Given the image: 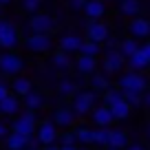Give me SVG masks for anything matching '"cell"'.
I'll list each match as a JSON object with an SVG mask.
<instances>
[{"instance_id":"obj_18","label":"cell","mask_w":150,"mask_h":150,"mask_svg":"<svg viewBox=\"0 0 150 150\" xmlns=\"http://www.w3.org/2000/svg\"><path fill=\"white\" fill-rule=\"evenodd\" d=\"M95 66H97V60L95 57H88V55H77L75 60V69L80 73L88 75V73H95Z\"/></svg>"},{"instance_id":"obj_2","label":"cell","mask_w":150,"mask_h":150,"mask_svg":"<svg viewBox=\"0 0 150 150\" xmlns=\"http://www.w3.org/2000/svg\"><path fill=\"white\" fill-rule=\"evenodd\" d=\"M11 132H18V135H24V137H33V132H38V126H35V112L33 110H27L22 112L18 119L13 122V128Z\"/></svg>"},{"instance_id":"obj_7","label":"cell","mask_w":150,"mask_h":150,"mask_svg":"<svg viewBox=\"0 0 150 150\" xmlns=\"http://www.w3.org/2000/svg\"><path fill=\"white\" fill-rule=\"evenodd\" d=\"M24 47L33 53H44L53 47V40L51 35H40V33H31V35L24 40Z\"/></svg>"},{"instance_id":"obj_4","label":"cell","mask_w":150,"mask_h":150,"mask_svg":"<svg viewBox=\"0 0 150 150\" xmlns=\"http://www.w3.org/2000/svg\"><path fill=\"white\" fill-rule=\"evenodd\" d=\"M93 106H95V91H80V93L73 97V104H71V108H73V112L77 117L91 112Z\"/></svg>"},{"instance_id":"obj_30","label":"cell","mask_w":150,"mask_h":150,"mask_svg":"<svg viewBox=\"0 0 150 150\" xmlns=\"http://www.w3.org/2000/svg\"><path fill=\"white\" fill-rule=\"evenodd\" d=\"M99 51H102L99 42H91V40H84V44H82V51H80V55L97 57V55H99Z\"/></svg>"},{"instance_id":"obj_12","label":"cell","mask_w":150,"mask_h":150,"mask_svg":"<svg viewBox=\"0 0 150 150\" xmlns=\"http://www.w3.org/2000/svg\"><path fill=\"white\" fill-rule=\"evenodd\" d=\"M75 122V112H73V108L71 106H60V108H55V112H53V124L55 126H71V124Z\"/></svg>"},{"instance_id":"obj_16","label":"cell","mask_w":150,"mask_h":150,"mask_svg":"<svg viewBox=\"0 0 150 150\" xmlns=\"http://www.w3.org/2000/svg\"><path fill=\"white\" fill-rule=\"evenodd\" d=\"M84 13L88 16L91 20H99L104 13H106V7H104L102 0H88L84 7Z\"/></svg>"},{"instance_id":"obj_1","label":"cell","mask_w":150,"mask_h":150,"mask_svg":"<svg viewBox=\"0 0 150 150\" xmlns=\"http://www.w3.org/2000/svg\"><path fill=\"white\" fill-rule=\"evenodd\" d=\"M148 88V82L141 73H135V71H128L119 77V91L122 93H146Z\"/></svg>"},{"instance_id":"obj_23","label":"cell","mask_w":150,"mask_h":150,"mask_svg":"<svg viewBox=\"0 0 150 150\" xmlns=\"http://www.w3.org/2000/svg\"><path fill=\"white\" fill-rule=\"evenodd\" d=\"M91 88L97 93V91H104L106 93L110 86H108V77L106 73H93V77H91Z\"/></svg>"},{"instance_id":"obj_35","label":"cell","mask_w":150,"mask_h":150,"mask_svg":"<svg viewBox=\"0 0 150 150\" xmlns=\"http://www.w3.org/2000/svg\"><path fill=\"white\" fill-rule=\"evenodd\" d=\"M75 144H77L75 132H64V135H62V146H75Z\"/></svg>"},{"instance_id":"obj_50","label":"cell","mask_w":150,"mask_h":150,"mask_svg":"<svg viewBox=\"0 0 150 150\" xmlns=\"http://www.w3.org/2000/svg\"><path fill=\"white\" fill-rule=\"evenodd\" d=\"M102 2H104V0H102Z\"/></svg>"},{"instance_id":"obj_31","label":"cell","mask_w":150,"mask_h":150,"mask_svg":"<svg viewBox=\"0 0 150 150\" xmlns=\"http://www.w3.org/2000/svg\"><path fill=\"white\" fill-rule=\"evenodd\" d=\"M73 132H75V137H77L80 144H93V130L88 126H77Z\"/></svg>"},{"instance_id":"obj_21","label":"cell","mask_w":150,"mask_h":150,"mask_svg":"<svg viewBox=\"0 0 150 150\" xmlns=\"http://www.w3.org/2000/svg\"><path fill=\"white\" fill-rule=\"evenodd\" d=\"M11 88H13L16 95H22V97H27V95L33 91V88H31V82H29L27 77H16L13 84H11Z\"/></svg>"},{"instance_id":"obj_8","label":"cell","mask_w":150,"mask_h":150,"mask_svg":"<svg viewBox=\"0 0 150 150\" xmlns=\"http://www.w3.org/2000/svg\"><path fill=\"white\" fill-rule=\"evenodd\" d=\"M124 64H126V57L119 51H106V55H104V73L106 75L119 73L124 69Z\"/></svg>"},{"instance_id":"obj_32","label":"cell","mask_w":150,"mask_h":150,"mask_svg":"<svg viewBox=\"0 0 150 150\" xmlns=\"http://www.w3.org/2000/svg\"><path fill=\"white\" fill-rule=\"evenodd\" d=\"M108 137H110V130H108V128H99V130H93V144H97V146H106V148H108Z\"/></svg>"},{"instance_id":"obj_9","label":"cell","mask_w":150,"mask_h":150,"mask_svg":"<svg viewBox=\"0 0 150 150\" xmlns=\"http://www.w3.org/2000/svg\"><path fill=\"white\" fill-rule=\"evenodd\" d=\"M38 141L47 148V146H53L57 139V130H55V124L53 122H42L40 126H38V132H35Z\"/></svg>"},{"instance_id":"obj_48","label":"cell","mask_w":150,"mask_h":150,"mask_svg":"<svg viewBox=\"0 0 150 150\" xmlns=\"http://www.w3.org/2000/svg\"><path fill=\"white\" fill-rule=\"evenodd\" d=\"M106 150H115V148H106Z\"/></svg>"},{"instance_id":"obj_37","label":"cell","mask_w":150,"mask_h":150,"mask_svg":"<svg viewBox=\"0 0 150 150\" xmlns=\"http://www.w3.org/2000/svg\"><path fill=\"white\" fill-rule=\"evenodd\" d=\"M40 141H38V137H29V144H27V150H40Z\"/></svg>"},{"instance_id":"obj_22","label":"cell","mask_w":150,"mask_h":150,"mask_svg":"<svg viewBox=\"0 0 150 150\" xmlns=\"http://www.w3.org/2000/svg\"><path fill=\"white\" fill-rule=\"evenodd\" d=\"M24 106H27V110H35V108L44 106V97H42V93H38V91H31V93L24 97Z\"/></svg>"},{"instance_id":"obj_25","label":"cell","mask_w":150,"mask_h":150,"mask_svg":"<svg viewBox=\"0 0 150 150\" xmlns=\"http://www.w3.org/2000/svg\"><path fill=\"white\" fill-rule=\"evenodd\" d=\"M139 51V47H137V42L132 40V38H126V40H122V44H119V53H122L124 57H132L135 53Z\"/></svg>"},{"instance_id":"obj_38","label":"cell","mask_w":150,"mask_h":150,"mask_svg":"<svg viewBox=\"0 0 150 150\" xmlns=\"http://www.w3.org/2000/svg\"><path fill=\"white\" fill-rule=\"evenodd\" d=\"M9 88H7V86L5 84H0V102H2V99H7V97H9Z\"/></svg>"},{"instance_id":"obj_45","label":"cell","mask_w":150,"mask_h":150,"mask_svg":"<svg viewBox=\"0 0 150 150\" xmlns=\"http://www.w3.org/2000/svg\"><path fill=\"white\" fill-rule=\"evenodd\" d=\"M146 135L150 137V122H148V126H146Z\"/></svg>"},{"instance_id":"obj_27","label":"cell","mask_w":150,"mask_h":150,"mask_svg":"<svg viewBox=\"0 0 150 150\" xmlns=\"http://www.w3.org/2000/svg\"><path fill=\"white\" fill-rule=\"evenodd\" d=\"M119 9L124 16H137L141 11V2L139 0H124V2H119Z\"/></svg>"},{"instance_id":"obj_13","label":"cell","mask_w":150,"mask_h":150,"mask_svg":"<svg viewBox=\"0 0 150 150\" xmlns=\"http://www.w3.org/2000/svg\"><path fill=\"white\" fill-rule=\"evenodd\" d=\"M112 110L108 106H97L95 108V112H93V122L97 124L99 128H108V124L112 122Z\"/></svg>"},{"instance_id":"obj_34","label":"cell","mask_w":150,"mask_h":150,"mask_svg":"<svg viewBox=\"0 0 150 150\" xmlns=\"http://www.w3.org/2000/svg\"><path fill=\"white\" fill-rule=\"evenodd\" d=\"M20 5H22V9H24V11H29V13L35 16L38 7L42 5V0H20Z\"/></svg>"},{"instance_id":"obj_20","label":"cell","mask_w":150,"mask_h":150,"mask_svg":"<svg viewBox=\"0 0 150 150\" xmlns=\"http://www.w3.org/2000/svg\"><path fill=\"white\" fill-rule=\"evenodd\" d=\"M18 108H20L18 99H16L13 95H9L7 99H2V102H0V115L11 117V115H16V112H18Z\"/></svg>"},{"instance_id":"obj_28","label":"cell","mask_w":150,"mask_h":150,"mask_svg":"<svg viewBox=\"0 0 150 150\" xmlns=\"http://www.w3.org/2000/svg\"><path fill=\"white\" fill-rule=\"evenodd\" d=\"M124 99V93L119 88H108L106 93H104V106H115V104H119Z\"/></svg>"},{"instance_id":"obj_19","label":"cell","mask_w":150,"mask_h":150,"mask_svg":"<svg viewBox=\"0 0 150 150\" xmlns=\"http://www.w3.org/2000/svg\"><path fill=\"white\" fill-rule=\"evenodd\" d=\"M29 144V137L18 135V132H9L7 135V150H24Z\"/></svg>"},{"instance_id":"obj_39","label":"cell","mask_w":150,"mask_h":150,"mask_svg":"<svg viewBox=\"0 0 150 150\" xmlns=\"http://www.w3.org/2000/svg\"><path fill=\"white\" fill-rule=\"evenodd\" d=\"M126 150H146V146H141V144H130Z\"/></svg>"},{"instance_id":"obj_49","label":"cell","mask_w":150,"mask_h":150,"mask_svg":"<svg viewBox=\"0 0 150 150\" xmlns=\"http://www.w3.org/2000/svg\"><path fill=\"white\" fill-rule=\"evenodd\" d=\"M119 2H124V0H119Z\"/></svg>"},{"instance_id":"obj_15","label":"cell","mask_w":150,"mask_h":150,"mask_svg":"<svg viewBox=\"0 0 150 150\" xmlns=\"http://www.w3.org/2000/svg\"><path fill=\"white\" fill-rule=\"evenodd\" d=\"M126 62H128V66H130V71H135V73H139V71H144V69H148V66H150V60L146 57V53L141 51V49L132 57H128Z\"/></svg>"},{"instance_id":"obj_14","label":"cell","mask_w":150,"mask_h":150,"mask_svg":"<svg viewBox=\"0 0 150 150\" xmlns=\"http://www.w3.org/2000/svg\"><path fill=\"white\" fill-rule=\"evenodd\" d=\"M128 27H130V35L132 38H148L150 35V22L144 20V18H135Z\"/></svg>"},{"instance_id":"obj_3","label":"cell","mask_w":150,"mask_h":150,"mask_svg":"<svg viewBox=\"0 0 150 150\" xmlns=\"http://www.w3.org/2000/svg\"><path fill=\"white\" fill-rule=\"evenodd\" d=\"M18 42H20V38H18V29L13 27V22L0 20V47L11 51V49L18 47Z\"/></svg>"},{"instance_id":"obj_24","label":"cell","mask_w":150,"mask_h":150,"mask_svg":"<svg viewBox=\"0 0 150 150\" xmlns=\"http://www.w3.org/2000/svg\"><path fill=\"white\" fill-rule=\"evenodd\" d=\"M51 62H53V66L60 69V71L71 69V57H69V53H64V51H55L53 57H51Z\"/></svg>"},{"instance_id":"obj_42","label":"cell","mask_w":150,"mask_h":150,"mask_svg":"<svg viewBox=\"0 0 150 150\" xmlns=\"http://www.w3.org/2000/svg\"><path fill=\"white\" fill-rule=\"evenodd\" d=\"M0 137H7V126L5 124H0Z\"/></svg>"},{"instance_id":"obj_46","label":"cell","mask_w":150,"mask_h":150,"mask_svg":"<svg viewBox=\"0 0 150 150\" xmlns=\"http://www.w3.org/2000/svg\"><path fill=\"white\" fill-rule=\"evenodd\" d=\"M11 0H0V5H9Z\"/></svg>"},{"instance_id":"obj_26","label":"cell","mask_w":150,"mask_h":150,"mask_svg":"<svg viewBox=\"0 0 150 150\" xmlns=\"http://www.w3.org/2000/svg\"><path fill=\"white\" fill-rule=\"evenodd\" d=\"M57 93H60V97H71V95H77V86H75L73 80L66 77L57 84Z\"/></svg>"},{"instance_id":"obj_41","label":"cell","mask_w":150,"mask_h":150,"mask_svg":"<svg viewBox=\"0 0 150 150\" xmlns=\"http://www.w3.org/2000/svg\"><path fill=\"white\" fill-rule=\"evenodd\" d=\"M144 104H146V106H148V108H150V91H148V93H146V95H144Z\"/></svg>"},{"instance_id":"obj_29","label":"cell","mask_w":150,"mask_h":150,"mask_svg":"<svg viewBox=\"0 0 150 150\" xmlns=\"http://www.w3.org/2000/svg\"><path fill=\"white\" fill-rule=\"evenodd\" d=\"M110 110H112V117H115V119H126L128 115H130V110H132V108H130V104H126V102L122 99L119 104L110 106Z\"/></svg>"},{"instance_id":"obj_6","label":"cell","mask_w":150,"mask_h":150,"mask_svg":"<svg viewBox=\"0 0 150 150\" xmlns=\"http://www.w3.org/2000/svg\"><path fill=\"white\" fill-rule=\"evenodd\" d=\"M29 27H31L33 33L49 35V33L55 29V22H53V18L47 16V13H35V16H31V20H29Z\"/></svg>"},{"instance_id":"obj_44","label":"cell","mask_w":150,"mask_h":150,"mask_svg":"<svg viewBox=\"0 0 150 150\" xmlns=\"http://www.w3.org/2000/svg\"><path fill=\"white\" fill-rule=\"evenodd\" d=\"M62 150H80L77 146H62Z\"/></svg>"},{"instance_id":"obj_17","label":"cell","mask_w":150,"mask_h":150,"mask_svg":"<svg viewBox=\"0 0 150 150\" xmlns=\"http://www.w3.org/2000/svg\"><path fill=\"white\" fill-rule=\"evenodd\" d=\"M108 148H115V150L128 148V135L124 130H110V137H108Z\"/></svg>"},{"instance_id":"obj_47","label":"cell","mask_w":150,"mask_h":150,"mask_svg":"<svg viewBox=\"0 0 150 150\" xmlns=\"http://www.w3.org/2000/svg\"><path fill=\"white\" fill-rule=\"evenodd\" d=\"M80 150H88V148H80Z\"/></svg>"},{"instance_id":"obj_43","label":"cell","mask_w":150,"mask_h":150,"mask_svg":"<svg viewBox=\"0 0 150 150\" xmlns=\"http://www.w3.org/2000/svg\"><path fill=\"white\" fill-rule=\"evenodd\" d=\"M42 150H62V146H55V144H53V146H47V148H42Z\"/></svg>"},{"instance_id":"obj_11","label":"cell","mask_w":150,"mask_h":150,"mask_svg":"<svg viewBox=\"0 0 150 150\" xmlns=\"http://www.w3.org/2000/svg\"><path fill=\"white\" fill-rule=\"evenodd\" d=\"M82 44H84V40L80 35H75V33H66V35L60 38V51L64 53H80Z\"/></svg>"},{"instance_id":"obj_36","label":"cell","mask_w":150,"mask_h":150,"mask_svg":"<svg viewBox=\"0 0 150 150\" xmlns=\"http://www.w3.org/2000/svg\"><path fill=\"white\" fill-rule=\"evenodd\" d=\"M86 2H88V0H69V7L73 11H80V9H84V7H86Z\"/></svg>"},{"instance_id":"obj_10","label":"cell","mask_w":150,"mask_h":150,"mask_svg":"<svg viewBox=\"0 0 150 150\" xmlns=\"http://www.w3.org/2000/svg\"><path fill=\"white\" fill-rule=\"evenodd\" d=\"M86 40H91V42H104V40H108V27L104 22H99V20H91L86 24Z\"/></svg>"},{"instance_id":"obj_33","label":"cell","mask_w":150,"mask_h":150,"mask_svg":"<svg viewBox=\"0 0 150 150\" xmlns=\"http://www.w3.org/2000/svg\"><path fill=\"white\" fill-rule=\"evenodd\" d=\"M124 102L130 104V108H135L139 104H144V95L141 93H124Z\"/></svg>"},{"instance_id":"obj_5","label":"cell","mask_w":150,"mask_h":150,"mask_svg":"<svg viewBox=\"0 0 150 150\" xmlns=\"http://www.w3.org/2000/svg\"><path fill=\"white\" fill-rule=\"evenodd\" d=\"M24 62L20 55H16V53H2L0 55V73L2 75H18L20 71H22Z\"/></svg>"},{"instance_id":"obj_40","label":"cell","mask_w":150,"mask_h":150,"mask_svg":"<svg viewBox=\"0 0 150 150\" xmlns=\"http://www.w3.org/2000/svg\"><path fill=\"white\" fill-rule=\"evenodd\" d=\"M141 51H144V53H146V57L150 60V42H146L144 47H141Z\"/></svg>"}]
</instances>
